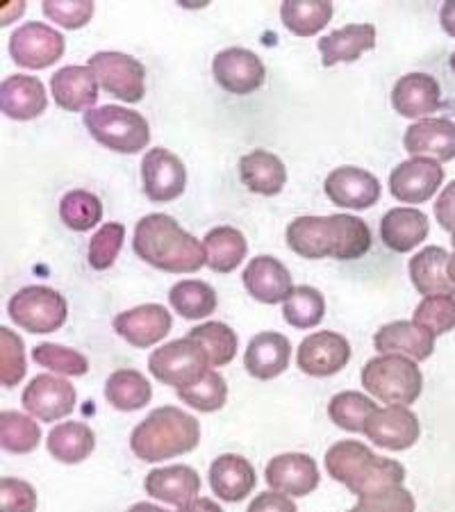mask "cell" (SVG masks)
<instances>
[{"label":"cell","mask_w":455,"mask_h":512,"mask_svg":"<svg viewBox=\"0 0 455 512\" xmlns=\"http://www.w3.org/2000/svg\"><path fill=\"white\" fill-rule=\"evenodd\" d=\"M287 246L305 260H358L371 249V230L351 214L299 217L287 226Z\"/></svg>","instance_id":"cell-1"},{"label":"cell","mask_w":455,"mask_h":512,"mask_svg":"<svg viewBox=\"0 0 455 512\" xmlns=\"http://www.w3.org/2000/svg\"><path fill=\"white\" fill-rule=\"evenodd\" d=\"M135 253L151 267L167 274H194L208 264L205 246L182 230L169 214H146L135 226Z\"/></svg>","instance_id":"cell-2"},{"label":"cell","mask_w":455,"mask_h":512,"mask_svg":"<svg viewBox=\"0 0 455 512\" xmlns=\"http://www.w3.org/2000/svg\"><path fill=\"white\" fill-rule=\"evenodd\" d=\"M326 469L330 478L346 485L358 497H371L401 487L405 481V467L392 458L376 456L358 440L337 442L326 453Z\"/></svg>","instance_id":"cell-3"},{"label":"cell","mask_w":455,"mask_h":512,"mask_svg":"<svg viewBox=\"0 0 455 512\" xmlns=\"http://www.w3.org/2000/svg\"><path fill=\"white\" fill-rule=\"evenodd\" d=\"M201 442V424L176 406L153 410L130 435V449L139 460L162 462L192 453Z\"/></svg>","instance_id":"cell-4"},{"label":"cell","mask_w":455,"mask_h":512,"mask_svg":"<svg viewBox=\"0 0 455 512\" xmlns=\"http://www.w3.org/2000/svg\"><path fill=\"white\" fill-rule=\"evenodd\" d=\"M362 387L390 406L408 408L421 396L424 376L415 360L399 353H383L364 365Z\"/></svg>","instance_id":"cell-5"},{"label":"cell","mask_w":455,"mask_h":512,"mask_svg":"<svg viewBox=\"0 0 455 512\" xmlns=\"http://www.w3.org/2000/svg\"><path fill=\"white\" fill-rule=\"evenodd\" d=\"M85 128L98 144L114 153H139L151 142V128L142 114L121 105H103L85 112Z\"/></svg>","instance_id":"cell-6"},{"label":"cell","mask_w":455,"mask_h":512,"mask_svg":"<svg viewBox=\"0 0 455 512\" xmlns=\"http://www.w3.org/2000/svg\"><path fill=\"white\" fill-rule=\"evenodd\" d=\"M12 321L32 335H48L60 330L69 315L66 299L46 285H30L16 292L7 305Z\"/></svg>","instance_id":"cell-7"},{"label":"cell","mask_w":455,"mask_h":512,"mask_svg":"<svg viewBox=\"0 0 455 512\" xmlns=\"http://www.w3.org/2000/svg\"><path fill=\"white\" fill-rule=\"evenodd\" d=\"M208 367L210 362L205 358V353L189 337L160 346L148 358V371H151L157 381L176 387V390L201 381L210 371Z\"/></svg>","instance_id":"cell-8"},{"label":"cell","mask_w":455,"mask_h":512,"mask_svg":"<svg viewBox=\"0 0 455 512\" xmlns=\"http://www.w3.org/2000/svg\"><path fill=\"white\" fill-rule=\"evenodd\" d=\"M89 69L94 71L107 94L126 103H139L146 94V69L132 55L117 51H101L89 57Z\"/></svg>","instance_id":"cell-9"},{"label":"cell","mask_w":455,"mask_h":512,"mask_svg":"<svg viewBox=\"0 0 455 512\" xmlns=\"http://www.w3.org/2000/svg\"><path fill=\"white\" fill-rule=\"evenodd\" d=\"M64 37L46 23H23L10 37L12 60L23 69H48L64 55Z\"/></svg>","instance_id":"cell-10"},{"label":"cell","mask_w":455,"mask_h":512,"mask_svg":"<svg viewBox=\"0 0 455 512\" xmlns=\"http://www.w3.org/2000/svg\"><path fill=\"white\" fill-rule=\"evenodd\" d=\"M76 401V387L64 381V378L51 374H39L32 378L21 396L23 408L39 421H46V424L69 417L76 408Z\"/></svg>","instance_id":"cell-11"},{"label":"cell","mask_w":455,"mask_h":512,"mask_svg":"<svg viewBox=\"0 0 455 512\" xmlns=\"http://www.w3.org/2000/svg\"><path fill=\"white\" fill-rule=\"evenodd\" d=\"M142 185L144 194L155 203L176 201L187 185L185 164L167 148H151L142 160Z\"/></svg>","instance_id":"cell-12"},{"label":"cell","mask_w":455,"mask_h":512,"mask_svg":"<svg viewBox=\"0 0 455 512\" xmlns=\"http://www.w3.org/2000/svg\"><path fill=\"white\" fill-rule=\"evenodd\" d=\"M212 73L219 87L235 96L258 92L264 85V78H267V69H264L260 57L253 51H246V48H226V51L217 53L212 62Z\"/></svg>","instance_id":"cell-13"},{"label":"cell","mask_w":455,"mask_h":512,"mask_svg":"<svg viewBox=\"0 0 455 512\" xmlns=\"http://www.w3.org/2000/svg\"><path fill=\"white\" fill-rule=\"evenodd\" d=\"M351 360V344L344 335L324 330L305 337L296 353V362L303 374L314 378H328L342 371Z\"/></svg>","instance_id":"cell-14"},{"label":"cell","mask_w":455,"mask_h":512,"mask_svg":"<svg viewBox=\"0 0 455 512\" xmlns=\"http://www.w3.org/2000/svg\"><path fill=\"white\" fill-rule=\"evenodd\" d=\"M362 433L380 449L405 451L419 442L421 424L410 408L387 406L371 415Z\"/></svg>","instance_id":"cell-15"},{"label":"cell","mask_w":455,"mask_h":512,"mask_svg":"<svg viewBox=\"0 0 455 512\" xmlns=\"http://www.w3.org/2000/svg\"><path fill=\"white\" fill-rule=\"evenodd\" d=\"M444 183V169L440 162L428 158H412L401 162L392 171L390 189L396 201L419 205L430 201L437 194V189Z\"/></svg>","instance_id":"cell-16"},{"label":"cell","mask_w":455,"mask_h":512,"mask_svg":"<svg viewBox=\"0 0 455 512\" xmlns=\"http://www.w3.org/2000/svg\"><path fill=\"white\" fill-rule=\"evenodd\" d=\"M264 478L273 492L285 497H308L321 481L317 462L305 453H283L269 460Z\"/></svg>","instance_id":"cell-17"},{"label":"cell","mask_w":455,"mask_h":512,"mask_svg":"<svg viewBox=\"0 0 455 512\" xmlns=\"http://www.w3.org/2000/svg\"><path fill=\"white\" fill-rule=\"evenodd\" d=\"M173 319L169 310L160 303H146L137 308L121 312L114 319V330H117L121 340L137 346V349H148L157 342H162L169 335Z\"/></svg>","instance_id":"cell-18"},{"label":"cell","mask_w":455,"mask_h":512,"mask_svg":"<svg viewBox=\"0 0 455 512\" xmlns=\"http://www.w3.org/2000/svg\"><path fill=\"white\" fill-rule=\"evenodd\" d=\"M326 196L339 208L367 210L380 198V183L374 173L358 167H339L326 178Z\"/></svg>","instance_id":"cell-19"},{"label":"cell","mask_w":455,"mask_h":512,"mask_svg":"<svg viewBox=\"0 0 455 512\" xmlns=\"http://www.w3.org/2000/svg\"><path fill=\"white\" fill-rule=\"evenodd\" d=\"M405 151L435 162L455 160V123L451 119H421L405 130Z\"/></svg>","instance_id":"cell-20"},{"label":"cell","mask_w":455,"mask_h":512,"mask_svg":"<svg viewBox=\"0 0 455 512\" xmlns=\"http://www.w3.org/2000/svg\"><path fill=\"white\" fill-rule=\"evenodd\" d=\"M244 287L255 301L276 305L287 301L294 292L292 274L283 262L271 258V255H258L248 262L244 269Z\"/></svg>","instance_id":"cell-21"},{"label":"cell","mask_w":455,"mask_h":512,"mask_svg":"<svg viewBox=\"0 0 455 512\" xmlns=\"http://www.w3.org/2000/svg\"><path fill=\"white\" fill-rule=\"evenodd\" d=\"M392 105L401 117L421 119L442 105L440 82L428 73H408L392 89Z\"/></svg>","instance_id":"cell-22"},{"label":"cell","mask_w":455,"mask_h":512,"mask_svg":"<svg viewBox=\"0 0 455 512\" xmlns=\"http://www.w3.org/2000/svg\"><path fill=\"white\" fill-rule=\"evenodd\" d=\"M55 103L66 112H89L98 101V80L89 66H64L51 78Z\"/></svg>","instance_id":"cell-23"},{"label":"cell","mask_w":455,"mask_h":512,"mask_svg":"<svg viewBox=\"0 0 455 512\" xmlns=\"http://www.w3.org/2000/svg\"><path fill=\"white\" fill-rule=\"evenodd\" d=\"M289 360H292V344L280 333L255 335L244 353V367L258 381H271L285 374Z\"/></svg>","instance_id":"cell-24"},{"label":"cell","mask_w":455,"mask_h":512,"mask_svg":"<svg viewBox=\"0 0 455 512\" xmlns=\"http://www.w3.org/2000/svg\"><path fill=\"white\" fill-rule=\"evenodd\" d=\"M0 107L14 121H30L46 112L48 96L39 78L10 76L0 85Z\"/></svg>","instance_id":"cell-25"},{"label":"cell","mask_w":455,"mask_h":512,"mask_svg":"<svg viewBox=\"0 0 455 512\" xmlns=\"http://www.w3.org/2000/svg\"><path fill=\"white\" fill-rule=\"evenodd\" d=\"M146 492L153 499L171 503V506H185V503L198 499L201 492V476L189 465H171L153 469L144 481Z\"/></svg>","instance_id":"cell-26"},{"label":"cell","mask_w":455,"mask_h":512,"mask_svg":"<svg viewBox=\"0 0 455 512\" xmlns=\"http://www.w3.org/2000/svg\"><path fill=\"white\" fill-rule=\"evenodd\" d=\"M210 485L212 492L221 501L239 503L255 490L258 476H255V469L246 458L235 456V453H226V456H219L212 462Z\"/></svg>","instance_id":"cell-27"},{"label":"cell","mask_w":455,"mask_h":512,"mask_svg":"<svg viewBox=\"0 0 455 512\" xmlns=\"http://www.w3.org/2000/svg\"><path fill=\"white\" fill-rule=\"evenodd\" d=\"M376 351L399 353L410 360H428L435 351V335L417 326L415 321H392L374 335Z\"/></svg>","instance_id":"cell-28"},{"label":"cell","mask_w":455,"mask_h":512,"mask_svg":"<svg viewBox=\"0 0 455 512\" xmlns=\"http://www.w3.org/2000/svg\"><path fill=\"white\" fill-rule=\"evenodd\" d=\"M428 217L417 208H394L380 221V239L394 253H410L428 237Z\"/></svg>","instance_id":"cell-29"},{"label":"cell","mask_w":455,"mask_h":512,"mask_svg":"<svg viewBox=\"0 0 455 512\" xmlns=\"http://www.w3.org/2000/svg\"><path fill=\"white\" fill-rule=\"evenodd\" d=\"M376 48V28L371 23H355V26L339 28L319 39V53L324 66L360 60L362 53Z\"/></svg>","instance_id":"cell-30"},{"label":"cell","mask_w":455,"mask_h":512,"mask_svg":"<svg viewBox=\"0 0 455 512\" xmlns=\"http://www.w3.org/2000/svg\"><path fill=\"white\" fill-rule=\"evenodd\" d=\"M449 260L451 255L442 246H426L410 260V278L412 285L419 294L428 296H444L455 294V285L449 278Z\"/></svg>","instance_id":"cell-31"},{"label":"cell","mask_w":455,"mask_h":512,"mask_svg":"<svg viewBox=\"0 0 455 512\" xmlns=\"http://www.w3.org/2000/svg\"><path fill=\"white\" fill-rule=\"evenodd\" d=\"M239 176L248 192L276 196L287 183L285 162L269 151H251L239 160Z\"/></svg>","instance_id":"cell-32"},{"label":"cell","mask_w":455,"mask_h":512,"mask_svg":"<svg viewBox=\"0 0 455 512\" xmlns=\"http://www.w3.org/2000/svg\"><path fill=\"white\" fill-rule=\"evenodd\" d=\"M48 453L55 460L64 462V465H78V462L87 460L96 449V435L87 424L82 421H66V424H57L51 433H48Z\"/></svg>","instance_id":"cell-33"},{"label":"cell","mask_w":455,"mask_h":512,"mask_svg":"<svg viewBox=\"0 0 455 512\" xmlns=\"http://www.w3.org/2000/svg\"><path fill=\"white\" fill-rule=\"evenodd\" d=\"M105 399L121 412L146 408L153 399V387L137 369H117L105 383Z\"/></svg>","instance_id":"cell-34"},{"label":"cell","mask_w":455,"mask_h":512,"mask_svg":"<svg viewBox=\"0 0 455 512\" xmlns=\"http://www.w3.org/2000/svg\"><path fill=\"white\" fill-rule=\"evenodd\" d=\"M205 253H208V267L217 274H230L246 260L248 242L242 230L233 226L212 228L203 239Z\"/></svg>","instance_id":"cell-35"},{"label":"cell","mask_w":455,"mask_h":512,"mask_svg":"<svg viewBox=\"0 0 455 512\" xmlns=\"http://www.w3.org/2000/svg\"><path fill=\"white\" fill-rule=\"evenodd\" d=\"M280 19L296 37H314L333 19V3L328 0H285Z\"/></svg>","instance_id":"cell-36"},{"label":"cell","mask_w":455,"mask_h":512,"mask_svg":"<svg viewBox=\"0 0 455 512\" xmlns=\"http://www.w3.org/2000/svg\"><path fill=\"white\" fill-rule=\"evenodd\" d=\"M189 340L198 344V349L205 353V358L212 367H226L237 355V333L228 324L221 321H208L189 330Z\"/></svg>","instance_id":"cell-37"},{"label":"cell","mask_w":455,"mask_h":512,"mask_svg":"<svg viewBox=\"0 0 455 512\" xmlns=\"http://www.w3.org/2000/svg\"><path fill=\"white\" fill-rule=\"evenodd\" d=\"M169 301L185 319H205L217 310V292L203 280H180L171 287Z\"/></svg>","instance_id":"cell-38"},{"label":"cell","mask_w":455,"mask_h":512,"mask_svg":"<svg viewBox=\"0 0 455 512\" xmlns=\"http://www.w3.org/2000/svg\"><path fill=\"white\" fill-rule=\"evenodd\" d=\"M376 410V403L360 392H339L328 403V417L349 433H362Z\"/></svg>","instance_id":"cell-39"},{"label":"cell","mask_w":455,"mask_h":512,"mask_svg":"<svg viewBox=\"0 0 455 512\" xmlns=\"http://www.w3.org/2000/svg\"><path fill=\"white\" fill-rule=\"evenodd\" d=\"M283 315L289 326L299 330H310L314 326H319L326 315L324 294H321L317 287L310 285L294 287L292 296L285 301Z\"/></svg>","instance_id":"cell-40"},{"label":"cell","mask_w":455,"mask_h":512,"mask_svg":"<svg viewBox=\"0 0 455 512\" xmlns=\"http://www.w3.org/2000/svg\"><path fill=\"white\" fill-rule=\"evenodd\" d=\"M60 219L66 228L76 230V233H87V230L101 224V198L91 192H85V189H73V192L64 194L60 201Z\"/></svg>","instance_id":"cell-41"},{"label":"cell","mask_w":455,"mask_h":512,"mask_svg":"<svg viewBox=\"0 0 455 512\" xmlns=\"http://www.w3.org/2000/svg\"><path fill=\"white\" fill-rule=\"evenodd\" d=\"M41 442V428L32 417L21 412L5 410L0 412V444L10 453H32Z\"/></svg>","instance_id":"cell-42"},{"label":"cell","mask_w":455,"mask_h":512,"mask_svg":"<svg viewBox=\"0 0 455 512\" xmlns=\"http://www.w3.org/2000/svg\"><path fill=\"white\" fill-rule=\"evenodd\" d=\"M178 396L189 408L201 412H217L226 406L228 401V383L221 374L210 369L198 383L178 390Z\"/></svg>","instance_id":"cell-43"},{"label":"cell","mask_w":455,"mask_h":512,"mask_svg":"<svg viewBox=\"0 0 455 512\" xmlns=\"http://www.w3.org/2000/svg\"><path fill=\"white\" fill-rule=\"evenodd\" d=\"M26 344L7 326L0 328V383L5 387L19 385L26 378Z\"/></svg>","instance_id":"cell-44"},{"label":"cell","mask_w":455,"mask_h":512,"mask_svg":"<svg viewBox=\"0 0 455 512\" xmlns=\"http://www.w3.org/2000/svg\"><path fill=\"white\" fill-rule=\"evenodd\" d=\"M412 321L435 337L451 333L455 328V296H428L417 305Z\"/></svg>","instance_id":"cell-45"},{"label":"cell","mask_w":455,"mask_h":512,"mask_svg":"<svg viewBox=\"0 0 455 512\" xmlns=\"http://www.w3.org/2000/svg\"><path fill=\"white\" fill-rule=\"evenodd\" d=\"M123 242H126V226L117 224V221L103 224V228L98 230V233L91 237V242H89L87 258H89L91 269H96V271L110 269L119 258Z\"/></svg>","instance_id":"cell-46"},{"label":"cell","mask_w":455,"mask_h":512,"mask_svg":"<svg viewBox=\"0 0 455 512\" xmlns=\"http://www.w3.org/2000/svg\"><path fill=\"white\" fill-rule=\"evenodd\" d=\"M32 358H35L37 365L44 369H51L55 374H64V376H85L89 371V360L85 355L66 349L62 344H51L44 342L35 346L32 351Z\"/></svg>","instance_id":"cell-47"},{"label":"cell","mask_w":455,"mask_h":512,"mask_svg":"<svg viewBox=\"0 0 455 512\" xmlns=\"http://www.w3.org/2000/svg\"><path fill=\"white\" fill-rule=\"evenodd\" d=\"M44 14L57 26L66 30H80L85 28L87 23L94 16V3L91 0H46Z\"/></svg>","instance_id":"cell-48"},{"label":"cell","mask_w":455,"mask_h":512,"mask_svg":"<svg viewBox=\"0 0 455 512\" xmlns=\"http://www.w3.org/2000/svg\"><path fill=\"white\" fill-rule=\"evenodd\" d=\"M415 497L405 487H392V490L362 497L349 512H415Z\"/></svg>","instance_id":"cell-49"},{"label":"cell","mask_w":455,"mask_h":512,"mask_svg":"<svg viewBox=\"0 0 455 512\" xmlns=\"http://www.w3.org/2000/svg\"><path fill=\"white\" fill-rule=\"evenodd\" d=\"M37 492L21 478H3L0 481V512H35Z\"/></svg>","instance_id":"cell-50"},{"label":"cell","mask_w":455,"mask_h":512,"mask_svg":"<svg viewBox=\"0 0 455 512\" xmlns=\"http://www.w3.org/2000/svg\"><path fill=\"white\" fill-rule=\"evenodd\" d=\"M246 512H299L296 503L280 492H262L248 503Z\"/></svg>","instance_id":"cell-51"},{"label":"cell","mask_w":455,"mask_h":512,"mask_svg":"<svg viewBox=\"0 0 455 512\" xmlns=\"http://www.w3.org/2000/svg\"><path fill=\"white\" fill-rule=\"evenodd\" d=\"M435 217H437V224H440L444 230H449L451 235L455 233V180L449 187H444V192L440 194V198H437Z\"/></svg>","instance_id":"cell-52"},{"label":"cell","mask_w":455,"mask_h":512,"mask_svg":"<svg viewBox=\"0 0 455 512\" xmlns=\"http://www.w3.org/2000/svg\"><path fill=\"white\" fill-rule=\"evenodd\" d=\"M178 512H223V508L219 506L217 501L205 499V497H198V499H194V501L185 503V506H180Z\"/></svg>","instance_id":"cell-53"},{"label":"cell","mask_w":455,"mask_h":512,"mask_svg":"<svg viewBox=\"0 0 455 512\" xmlns=\"http://www.w3.org/2000/svg\"><path fill=\"white\" fill-rule=\"evenodd\" d=\"M440 23L446 35L455 37V0H449V3L442 5L440 10Z\"/></svg>","instance_id":"cell-54"},{"label":"cell","mask_w":455,"mask_h":512,"mask_svg":"<svg viewBox=\"0 0 455 512\" xmlns=\"http://www.w3.org/2000/svg\"><path fill=\"white\" fill-rule=\"evenodd\" d=\"M10 12L14 16H21L26 12V3H5L3 5V23L0 26H10Z\"/></svg>","instance_id":"cell-55"},{"label":"cell","mask_w":455,"mask_h":512,"mask_svg":"<svg viewBox=\"0 0 455 512\" xmlns=\"http://www.w3.org/2000/svg\"><path fill=\"white\" fill-rule=\"evenodd\" d=\"M128 512H169V510H164V508H160V506H155V503H146V501H142V503H135V506H132Z\"/></svg>","instance_id":"cell-56"},{"label":"cell","mask_w":455,"mask_h":512,"mask_svg":"<svg viewBox=\"0 0 455 512\" xmlns=\"http://www.w3.org/2000/svg\"><path fill=\"white\" fill-rule=\"evenodd\" d=\"M446 271H449V278H451V283L455 285V253L451 255V260H449V269H446Z\"/></svg>","instance_id":"cell-57"},{"label":"cell","mask_w":455,"mask_h":512,"mask_svg":"<svg viewBox=\"0 0 455 512\" xmlns=\"http://www.w3.org/2000/svg\"><path fill=\"white\" fill-rule=\"evenodd\" d=\"M451 69H453V73H455V53L451 55Z\"/></svg>","instance_id":"cell-58"},{"label":"cell","mask_w":455,"mask_h":512,"mask_svg":"<svg viewBox=\"0 0 455 512\" xmlns=\"http://www.w3.org/2000/svg\"><path fill=\"white\" fill-rule=\"evenodd\" d=\"M453 246H455V233H453Z\"/></svg>","instance_id":"cell-59"}]
</instances>
